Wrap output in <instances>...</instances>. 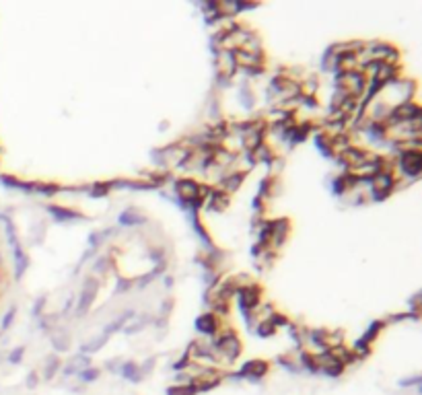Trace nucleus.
Returning <instances> with one entry per match:
<instances>
[{"instance_id": "1", "label": "nucleus", "mask_w": 422, "mask_h": 395, "mask_svg": "<svg viewBox=\"0 0 422 395\" xmlns=\"http://www.w3.org/2000/svg\"><path fill=\"white\" fill-rule=\"evenodd\" d=\"M420 118V109L414 105V103H402V105H397L387 118V124H402V122H412V120H418Z\"/></svg>"}, {"instance_id": "2", "label": "nucleus", "mask_w": 422, "mask_h": 395, "mask_svg": "<svg viewBox=\"0 0 422 395\" xmlns=\"http://www.w3.org/2000/svg\"><path fill=\"white\" fill-rule=\"evenodd\" d=\"M402 165H404V171L408 173L410 177H416L420 173V167H422V157H420V150H408L402 159Z\"/></svg>"}, {"instance_id": "3", "label": "nucleus", "mask_w": 422, "mask_h": 395, "mask_svg": "<svg viewBox=\"0 0 422 395\" xmlns=\"http://www.w3.org/2000/svg\"><path fill=\"white\" fill-rule=\"evenodd\" d=\"M218 348L222 352L227 354V358H237L239 356V352H241V344H239V340L235 338L233 333H225L222 335V340L218 342Z\"/></svg>"}, {"instance_id": "4", "label": "nucleus", "mask_w": 422, "mask_h": 395, "mask_svg": "<svg viewBox=\"0 0 422 395\" xmlns=\"http://www.w3.org/2000/svg\"><path fill=\"white\" fill-rule=\"evenodd\" d=\"M373 181H375V198L377 200H381V198H385L389 192H391V183H393V179H391V175L389 173H377V175L373 177Z\"/></svg>"}, {"instance_id": "5", "label": "nucleus", "mask_w": 422, "mask_h": 395, "mask_svg": "<svg viewBox=\"0 0 422 395\" xmlns=\"http://www.w3.org/2000/svg\"><path fill=\"white\" fill-rule=\"evenodd\" d=\"M95 290H97V284H95V280L93 278H89V280L85 282V288H83V295H80V300H78V307H76V311L78 313H85L89 307H91V303H93V298H95Z\"/></svg>"}, {"instance_id": "6", "label": "nucleus", "mask_w": 422, "mask_h": 395, "mask_svg": "<svg viewBox=\"0 0 422 395\" xmlns=\"http://www.w3.org/2000/svg\"><path fill=\"white\" fill-rule=\"evenodd\" d=\"M177 194L181 196V200H187V202H194V200H198V185L194 183V181H187V179H183V181H177Z\"/></svg>"}, {"instance_id": "7", "label": "nucleus", "mask_w": 422, "mask_h": 395, "mask_svg": "<svg viewBox=\"0 0 422 395\" xmlns=\"http://www.w3.org/2000/svg\"><path fill=\"white\" fill-rule=\"evenodd\" d=\"M266 370H268L266 362H260V360H251V362H247V364H245V366L239 370V377H253V379H257V377H262Z\"/></svg>"}, {"instance_id": "8", "label": "nucleus", "mask_w": 422, "mask_h": 395, "mask_svg": "<svg viewBox=\"0 0 422 395\" xmlns=\"http://www.w3.org/2000/svg\"><path fill=\"white\" fill-rule=\"evenodd\" d=\"M257 303H260V290L255 286H247L241 290V307L243 309H253Z\"/></svg>"}, {"instance_id": "9", "label": "nucleus", "mask_w": 422, "mask_h": 395, "mask_svg": "<svg viewBox=\"0 0 422 395\" xmlns=\"http://www.w3.org/2000/svg\"><path fill=\"white\" fill-rule=\"evenodd\" d=\"M196 329L202 331V333H214L216 329V321L212 315H202L196 319Z\"/></svg>"}, {"instance_id": "10", "label": "nucleus", "mask_w": 422, "mask_h": 395, "mask_svg": "<svg viewBox=\"0 0 422 395\" xmlns=\"http://www.w3.org/2000/svg\"><path fill=\"white\" fill-rule=\"evenodd\" d=\"M122 375H124V377H128L130 381H134V383H138V381H140V370H138V368H136V364H132V362L124 364Z\"/></svg>"}, {"instance_id": "11", "label": "nucleus", "mask_w": 422, "mask_h": 395, "mask_svg": "<svg viewBox=\"0 0 422 395\" xmlns=\"http://www.w3.org/2000/svg\"><path fill=\"white\" fill-rule=\"evenodd\" d=\"M196 391H198L196 385H177V387H171L167 395H194Z\"/></svg>"}, {"instance_id": "12", "label": "nucleus", "mask_w": 422, "mask_h": 395, "mask_svg": "<svg viewBox=\"0 0 422 395\" xmlns=\"http://www.w3.org/2000/svg\"><path fill=\"white\" fill-rule=\"evenodd\" d=\"M48 210H50L52 214H56V218H62V220H70V218H76V212L64 210V208H56V206H50Z\"/></svg>"}, {"instance_id": "13", "label": "nucleus", "mask_w": 422, "mask_h": 395, "mask_svg": "<svg viewBox=\"0 0 422 395\" xmlns=\"http://www.w3.org/2000/svg\"><path fill=\"white\" fill-rule=\"evenodd\" d=\"M120 223H122V225H142V223H144V218H142V216H136V214H128V212H124V214H122V218H120Z\"/></svg>"}, {"instance_id": "14", "label": "nucleus", "mask_w": 422, "mask_h": 395, "mask_svg": "<svg viewBox=\"0 0 422 395\" xmlns=\"http://www.w3.org/2000/svg\"><path fill=\"white\" fill-rule=\"evenodd\" d=\"M241 179H243V175H241V173H237V175H231V177H227V179H225L227 190H229V192H235V190L239 188Z\"/></svg>"}, {"instance_id": "15", "label": "nucleus", "mask_w": 422, "mask_h": 395, "mask_svg": "<svg viewBox=\"0 0 422 395\" xmlns=\"http://www.w3.org/2000/svg\"><path fill=\"white\" fill-rule=\"evenodd\" d=\"M325 370V375H332V377H338L340 373L344 370V364L342 362H334L332 366H327V368H323Z\"/></svg>"}, {"instance_id": "16", "label": "nucleus", "mask_w": 422, "mask_h": 395, "mask_svg": "<svg viewBox=\"0 0 422 395\" xmlns=\"http://www.w3.org/2000/svg\"><path fill=\"white\" fill-rule=\"evenodd\" d=\"M272 325H274L272 321H266V323H262L260 328H257V331H260L262 335H270L272 333Z\"/></svg>"}, {"instance_id": "17", "label": "nucleus", "mask_w": 422, "mask_h": 395, "mask_svg": "<svg viewBox=\"0 0 422 395\" xmlns=\"http://www.w3.org/2000/svg\"><path fill=\"white\" fill-rule=\"evenodd\" d=\"M56 368H58V360H56V358H52V360H50L48 370H45V379H52V377H54V373H56Z\"/></svg>"}, {"instance_id": "18", "label": "nucleus", "mask_w": 422, "mask_h": 395, "mask_svg": "<svg viewBox=\"0 0 422 395\" xmlns=\"http://www.w3.org/2000/svg\"><path fill=\"white\" fill-rule=\"evenodd\" d=\"M80 377H83V381H93V379H97V370H85Z\"/></svg>"}, {"instance_id": "19", "label": "nucleus", "mask_w": 422, "mask_h": 395, "mask_svg": "<svg viewBox=\"0 0 422 395\" xmlns=\"http://www.w3.org/2000/svg\"><path fill=\"white\" fill-rule=\"evenodd\" d=\"M37 190H39V192H43V194H54L58 188H54V185H39Z\"/></svg>"}, {"instance_id": "20", "label": "nucleus", "mask_w": 422, "mask_h": 395, "mask_svg": "<svg viewBox=\"0 0 422 395\" xmlns=\"http://www.w3.org/2000/svg\"><path fill=\"white\" fill-rule=\"evenodd\" d=\"M21 354H23V350H17V352H15V356H10V360H13V362H17V360L21 358Z\"/></svg>"}]
</instances>
